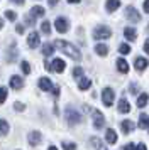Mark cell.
<instances>
[{
    "mask_svg": "<svg viewBox=\"0 0 149 150\" xmlns=\"http://www.w3.org/2000/svg\"><path fill=\"white\" fill-rule=\"evenodd\" d=\"M125 17H127L130 22H134V24L141 21V14H139V12H137V8L132 7V5H129V7L125 8Z\"/></svg>",
    "mask_w": 149,
    "mask_h": 150,
    "instance_id": "obj_5",
    "label": "cell"
},
{
    "mask_svg": "<svg viewBox=\"0 0 149 150\" xmlns=\"http://www.w3.org/2000/svg\"><path fill=\"white\" fill-rule=\"evenodd\" d=\"M105 140H107L110 145H114V143L117 142V133H115L112 128H108L107 132H105Z\"/></svg>",
    "mask_w": 149,
    "mask_h": 150,
    "instance_id": "obj_19",
    "label": "cell"
},
{
    "mask_svg": "<svg viewBox=\"0 0 149 150\" xmlns=\"http://www.w3.org/2000/svg\"><path fill=\"white\" fill-rule=\"evenodd\" d=\"M105 7H107V10H108V12H115L117 8L120 7V0H107Z\"/></svg>",
    "mask_w": 149,
    "mask_h": 150,
    "instance_id": "obj_17",
    "label": "cell"
},
{
    "mask_svg": "<svg viewBox=\"0 0 149 150\" xmlns=\"http://www.w3.org/2000/svg\"><path fill=\"white\" fill-rule=\"evenodd\" d=\"M144 12H148V14H149V0L144 2Z\"/></svg>",
    "mask_w": 149,
    "mask_h": 150,
    "instance_id": "obj_41",
    "label": "cell"
},
{
    "mask_svg": "<svg viewBox=\"0 0 149 150\" xmlns=\"http://www.w3.org/2000/svg\"><path fill=\"white\" fill-rule=\"evenodd\" d=\"M144 51H146V52L149 54V39H148L146 42H144Z\"/></svg>",
    "mask_w": 149,
    "mask_h": 150,
    "instance_id": "obj_43",
    "label": "cell"
},
{
    "mask_svg": "<svg viewBox=\"0 0 149 150\" xmlns=\"http://www.w3.org/2000/svg\"><path fill=\"white\" fill-rule=\"evenodd\" d=\"M44 8L41 7V5H36V7H32L31 8V15H32L34 19H37V17H44Z\"/></svg>",
    "mask_w": 149,
    "mask_h": 150,
    "instance_id": "obj_21",
    "label": "cell"
},
{
    "mask_svg": "<svg viewBox=\"0 0 149 150\" xmlns=\"http://www.w3.org/2000/svg\"><path fill=\"white\" fill-rule=\"evenodd\" d=\"M53 52H54V44L47 42V44L42 46V54H44V56H51Z\"/></svg>",
    "mask_w": 149,
    "mask_h": 150,
    "instance_id": "obj_26",
    "label": "cell"
},
{
    "mask_svg": "<svg viewBox=\"0 0 149 150\" xmlns=\"http://www.w3.org/2000/svg\"><path fill=\"white\" fill-rule=\"evenodd\" d=\"M73 76L74 78H81V76H83V69L81 68H74L73 69Z\"/></svg>",
    "mask_w": 149,
    "mask_h": 150,
    "instance_id": "obj_34",
    "label": "cell"
},
{
    "mask_svg": "<svg viewBox=\"0 0 149 150\" xmlns=\"http://www.w3.org/2000/svg\"><path fill=\"white\" fill-rule=\"evenodd\" d=\"M114 98H115V93L112 88H103L102 91V101L105 106H112L114 105Z\"/></svg>",
    "mask_w": 149,
    "mask_h": 150,
    "instance_id": "obj_4",
    "label": "cell"
},
{
    "mask_svg": "<svg viewBox=\"0 0 149 150\" xmlns=\"http://www.w3.org/2000/svg\"><path fill=\"white\" fill-rule=\"evenodd\" d=\"M90 86H92V79H88V78H81L80 83H78V88L83 89V91H85V89H88Z\"/></svg>",
    "mask_w": 149,
    "mask_h": 150,
    "instance_id": "obj_25",
    "label": "cell"
},
{
    "mask_svg": "<svg viewBox=\"0 0 149 150\" xmlns=\"http://www.w3.org/2000/svg\"><path fill=\"white\" fill-rule=\"evenodd\" d=\"M139 128H149V116L146 113L139 116Z\"/></svg>",
    "mask_w": 149,
    "mask_h": 150,
    "instance_id": "obj_23",
    "label": "cell"
},
{
    "mask_svg": "<svg viewBox=\"0 0 149 150\" xmlns=\"http://www.w3.org/2000/svg\"><path fill=\"white\" fill-rule=\"evenodd\" d=\"M47 2H49V5H51V7H54V5H56L59 0H47Z\"/></svg>",
    "mask_w": 149,
    "mask_h": 150,
    "instance_id": "obj_44",
    "label": "cell"
},
{
    "mask_svg": "<svg viewBox=\"0 0 149 150\" xmlns=\"http://www.w3.org/2000/svg\"><path fill=\"white\" fill-rule=\"evenodd\" d=\"M63 149H64V150H76V143L63 142Z\"/></svg>",
    "mask_w": 149,
    "mask_h": 150,
    "instance_id": "obj_31",
    "label": "cell"
},
{
    "mask_svg": "<svg viewBox=\"0 0 149 150\" xmlns=\"http://www.w3.org/2000/svg\"><path fill=\"white\" fill-rule=\"evenodd\" d=\"M5 98H7V88H0V105L5 101Z\"/></svg>",
    "mask_w": 149,
    "mask_h": 150,
    "instance_id": "obj_32",
    "label": "cell"
},
{
    "mask_svg": "<svg viewBox=\"0 0 149 150\" xmlns=\"http://www.w3.org/2000/svg\"><path fill=\"white\" fill-rule=\"evenodd\" d=\"M41 30H42V34L49 35V34H51V24H49L47 21H44L42 24H41Z\"/></svg>",
    "mask_w": 149,
    "mask_h": 150,
    "instance_id": "obj_27",
    "label": "cell"
},
{
    "mask_svg": "<svg viewBox=\"0 0 149 150\" xmlns=\"http://www.w3.org/2000/svg\"><path fill=\"white\" fill-rule=\"evenodd\" d=\"M39 88L42 89V91H51L54 86H53V83H51L49 78H41L39 79Z\"/></svg>",
    "mask_w": 149,
    "mask_h": 150,
    "instance_id": "obj_12",
    "label": "cell"
},
{
    "mask_svg": "<svg viewBox=\"0 0 149 150\" xmlns=\"http://www.w3.org/2000/svg\"><path fill=\"white\" fill-rule=\"evenodd\" d=\"M14 4H17V5H24V2H26V0H12Z\"/></svg>",
    "mask_w": 149,
    "mask_h": 150,
    "instance_id": "obj_45",
    "label": "cell"
},
{
    "mask_svg": "<svg viewBox=\"0 0 149 150\" xmlns=\"http://www.w3.org/2000/svg\"><path fill=\"white\" fill-rule=\"evenodd\" d=\"M15 30H17V34H24V24H19Z\"/></svg>",
    "mask_w": 149,
    "mask_h": 150,
    "instance_id": "obj_37",
    "label": "cell"
},
{
    "mask_svg": "<svg viewBox=\"0 0 149 150\" xmlns=\"http://www.w3.org/2000/svg\"><path fill=\"white\" fill-rule=\"evenodd\" d=\"M54 47L61 49L68 57H71V59H74V61H80L81 59V52L74 47L73 44H69V42H64V41H61V39H58V41L54 42Z\"/></svg>",
    "mask_w": 149,
    "mask_h": 150,
    "instance_id": "obj_1",
    "label": "cell"
},
{
    "mask_svg": "<svg viewBox=\"0 0 149 150\" xmlns=\"http://www.w3.org/2000/svg\"><path fill=\"white\" fill-rule=\"evenodd\" d=\"M20 69L24 71V74H29V73H31V64L27 61H22L20 62Z\"/></svg>",
    "mask_w": 149,
    "mask_h": 150,
    "instance_id": "obj_28",
    "label": "cell"
},
{
    "mask_svg": "<svg viewBox=\"0 0 149 150\" xmlns=\"http://www.w3.org/2000/svg\"><path fill=\"white\" fill-rule=\"evenodd\" d=\"M64 68H66V64H64V61H63V59H54V61L51 62V71L63 73V71H64Z\"/></svg>",
    "mask_w": 149,
    "mask_h": 150,
    "instance_id": "obj_10",
    "label": "cell"
},
{
    "mask_svg": "<svg viewBox=\"0 0 149 150\" xmlns=\"http://www.w3.org/2000/svg\"><path fill=\"white\" fill-rule=\"evenodd\" d=\"M22 86H24V79H22L20 76H12V78H10V88L20 89Z\"/></svg>",
    "mask_w": 149,
    "mask_h": 150,
    "instance_id": "obj_13",
    "label": "cell"
},
{
    "mask_svg": "<svg viewBox=\"0 0 149 150\" xmlns=\"http://www.w3.org/2000/svg\"><path fill=\"white\" fill-rule=\"evenodd\" d=\"M148 101H149V95L148 93H141L139 98H137V106H139V108H144V106L148 105Z\"/></svg>",
    "mask_w": 149,
    "mask_h": 150,
    "instance_id": "obj_22",
    "label": "cell"
},
{
    "mask_svg": "<svg viewBox=\"0 0 149 150\" xmlns=\"http://www.w3.org/2000/svg\"><path fill=\"white\" fill-rule=\"evenodd\" d=\"M54 25H56V30L61 32V34L68 32V29H69V24H68V21L64 19V17H58L56 22H54Z\"/></svg>",
    "mask_w": 149,
    "mask_h": 150,
    "instance_id": "obj_7",
    "label": "cell"
},
{
    "mask_svg": "<svg viewBox=\"0 0 149 150\" xmlns=\"http://www.w3.org/2000/svg\"><path fill=\"white\" fill-rule=\"evenodd\" d=\"M117 69L120 71L122 74H125V73H129V64H127V61L125 59H117Z\"/></svg>",
    "mask_w": 149,
    "mask_h": 150,
    "instance_id": "obj_18",
    "label": "cell"
},
{
    "mask_svg": "<svg viewBox=\"0 0 149 150\" xmlns=\"http://www.w3.org/2000/svg\"><path fill=\"white\" fill-rule=\"evenodd\" d=\"M47 150H58V149H56L54 145H51V147H49V149H47Z\"/></svg>",
    "mask_w": 149,
    "mask_h": 150,
    "instance_id": "obj_47",
    "label": "cell"
},
{
    "mask_svg": "<svg viewBox=\"0 0 149 150\" xmlns=\"http://www.w3.org/2000/svg\"><path fill=\"white\" fill-rule=\"evenodd\" d=\"M14 110H15V111H24V110H26V106H24L20 101H17V103H14Z\"/></svg>",
    "mask_w": 149,
    "mask_h": 150,
    "instance_id": "obj_33",
    "label": "cell"
},
{
    "mask_svg": "<svg viewBox=\"0 0 149 150\" xmlns=\"http://www.w3.org/2000/svg\"><path fill=\"white\" fill-rule=\"evenodd\" d=\"M135 128V125L130 120H124V122L120 123V130H122V133H130L132 130Z\"/></svg>",
    "mask_w": 149,
    "mask_h": 150,
    "instance_id": "obj_14",
    "label": "cell"
},
{
    "mask_svg": "<svg viewBox=\"0 0 149 150\" xmlns=\"http://www.w3.org/2000/svg\"><path fill=\"white\" fill-rule=\"evenodd\" d=\"M53 95H54V98H58V96H59V88H58V86H54V88H53Z\"/></svg>",
    "mask_w": 149,
    "mask_h": 150,
    "instance_id": "obj_39",
    "label": "cell"
},
{
    "mask_svg": "<svg viewBox=\"0 0 149 150\" xmlns=\"http://www.w3.org/2000/svg\"><path fill=\"white\" fill-rule=\"evenodd\" d=\"M93 143H95V145H97V150H105V147H103V145H102V143L98 142L97 138H95V140H93Z\"/></svg>",
    "mask_w": 149,
    "mask_h": 150,
    "instance_id": "obj_36",
    "label": "cell"
},
{
    "mask_svg": "<svg viewBox=\"0 0 149 150\" xmlns=\"http://www.w3.org/2000/svg\"><path fill=\"white\" fill-rule=\"evenodd\" d=\"M105 125V116L102 115V111L98 110H93V127L97 130H102Z\"/></svg>",
    "mask_w": 149,
    "mask_h": 150,
    "instance_id": "obj_6",
    "label": "cell"
},
{
    "mask_svg": "<svg viewBox=\"0 0 149 150\" xmlns=\"http://www.w3.org/2000/svg\"><path fill=\"white\" fill-rule=\"evenodd\" d=\"M2 27H4V21L0 19V30H2Z\"/></svg>",
    "mask_w": 149,
    "mask_h": 150,
    "instance_id": "obj_48",
    "label": "cell"
},
{
    "mask_svg": "<svg viewBox=\"0 0 149 150\" xmlns=\"http://www.w3.org/2000/svg\"><path fill=\"white\" fill-rule=\"evenodd\" d=\"M110 35H112V30H110L107 25H98V27L93 29V39H97V41L108 39Z\"/></svg>",
    "mask_w": 149,
    "mask_h": 150,
    "instance_id": "obj_2",
    "label": "cell"
},
{
    "mask_svg": "<svg viewBox=\"0 0 149 150\" xmlns=\"http://www.w3.org/2000/svg\"><path fill=\"white\" fill-rule=\"evenodd\" d=\"M124 35H125V39H127V41H135L137 32H135L134 27H125V29H124Z\"/></svg>",
    "mask_w": 149,
    "mask_h": 150,
    "instance_id": "obj_15",
    "label": "cell"
},
{
    "mask_svg": "<svg viewBox=\"0 0 149 150\" xmlns=\"http://www.w3.org/2000/svg\"><path fill=\"white\" fill-rule=\"evenodd\" d=\"M124 150H135V145L134 143H127V145L124 147Z\"/></svg>",
    "mask_w": 149,
    "mask_h": 150,
    "instance_id": "obj_38",
    "label": "cell"
},
{
    "mask_svg": "<svg viewBox=\"0 0 149 150\" xmlns=\"http://www.w3.org/2000/svg\"><path fill=\"white\" fill-rule=\"evenodd\" d=\"M119 111L120 113H129L130 111V105H129V101L125 98H120L119 100Z\"/></svg>",
    "mask_w": 149,
    "mask_h": 150,
    "instance_id": "obj_16",
    "label": "cell"
},
{
    "mask_svg": "<svg viewBox=\"0 0 149 150\" xmlns=\"http://www.w3.org/2000/svg\"><path fill=\"white\" fill-rule=\"evenodd\" d=\"M68 2H69V4H78L80 0H68Z\"/></svg>",
    "mask_w": 149,
    "mask_h": 150,
    "instance_id": "obj_46",
    "label": "cell"
},
{
    "mask_svg": "<svg viewBox=\"0 0 149 150\" xmlns=\"http://www.w3.org/2000/svg\"><path fill=\"white\" fill-rule=\"evenodd\" d=\"M34 21H36V19H34L32 15H27L26 17V24L27 25H34Z\"/></svg>",
    "mask_w": 149,
    "mask_h": 150,
    "instance_id": "obj_35",
    "label": "cell"
},
{
    "mask_svg": "<svg viewBox=\"0 0 149 150\" xmlns=\"http://www.w3.org/2000/svg\"><path fill=\"white\" fill-rule=\"evenodd\" d=\"M10 130V125L5 122V120H0V137H5Z\"/></svg>",
    "mask_w": 149,
    "mask_h": 150,
    "instance_id": "obj_24",
    "label": "cell"
},
{
    "mask_svg": "<svg viewBox=\"0 0 149 150\" xmlns=\"http://www.w3.org/2000/svg\"><path fill=\"white\" fill-rule=\"evenodd\" d=\"M134 66H135V69H137V71H144V69L149 66V61L146 59V57H135Z\"/></svg>",
    "mask_w": 149,
    "mask_h": 150,
    "instance_id": "obj_11",
    "label": "cell"
},
{
    "mask_svg": "<svg viewBox=\"0 0 149 150\" xmlns=\"http://www.w3.org/2000/svg\"><path fill=\"white\" fill-rule=\"evenodd\" d=\"M27 140H29V143L32 145V147H36V145H39L41 143V132H31L29 135H27Z\"/></svg>",
    "mask_w": 149,
    "mask_h": 150,
    "instance_id": "obj_9",
    "label": "cell"
},
{
    "mask_svg": "<svg viewBox=\"0 0 149 150\" xmlns=\"http://www.w3.org/2000/svg\"><path fill=\"white\" fill-rule=\"evenodd\" d=\"M64 118H66V122L69 123V125H78V123L81 122V115L73 108H66V111H64Z\"/></svg>",
    "mask_w": 149,
    "mask_h": 150,
    "instance_id": "obj_3",
    "label": "cell"
},
{
    "mask_svg": "<svg viewBox=\"0 0 149 150\" xmlns=\"http://www.w3.org/2000/svg\"><path fill=\"white\" fill-rule=\"evenodd\" d=\"M5 17L7 19H9V21H15V19H17V14H15V12H14V10H5Z\"/></svg>",
    "mask_w": 149,
    "mask_h": 150,
    "instance_id": "obj_30",
    "label": "cell"
},
{
    "mask_svg": "<svg viewBox=\"0 0 149 150\" xmlns=\"http://www.w3.org/2000/svg\"><path fill=\"white\" fill-rule=\"evenodd\" d=\"M135 150H148V149H146V145H144V143H139V145L135 147Z\"/></svg>",
    "mask_w": 149,
    "mask_h": 150,
    "instance_id": "obj_42",
    "label": "cell"
},
{
    "mask_svg": "<svg viewBox=\"0 0 149 150\" xmlns=\"http://www.w3.org/2000/svg\"><path fill=\"white\" fill-rule=\"evenodd\" d=\"M129 89H130V93H132V95H135V93H137V89H139V88H137L135 84H130V88H129Z\"/></svg>",
    "mask_w": 149,
    "mask_h": 150,
    "instance_id": "obj_40",
    "label": "cell"
},
{
    "mask_svg": "<svg viewBox=\"0 0 149 150\" xmlns=\"http://www.w3.org/2000/svg\"><path fill=\"white\" fill-rule=\"evenodd\" d=\"M95 52L103 57V56L108 54V46L107 44H97V46H95Z\"/></svg>",
    "mask_w": 149,
    "mask_h": 150,
    "instance_id": "obj_20",
    "label": "cell"
},
{
    "mask_svg": "<svg viewBox=\"0 0 149 150\" xmlns=\"http://www.w3.org/2000/svg\"><path fill=\"white\" fill-rule=\"evenodd\" d=\"M119 52H120V54H129V52H130V47H129L127 44H120V46H119Z\"/></svg>",
    "mask_w": 149,
    "mask_h": 150,
    "instance_id": "obj_29",
    "label": "cell"
},
{
    "mask_svg": "<svg viewBox=\"0 0 149 150\" xmlns=\"http://www.w3.org/2000/svg\"><path fill=\"white\" fill-rule=\"evenodd\" d=\"M27 44H29V47H31V49H36L41 44L39 34H37V32H31L29 37H27Z\"/></svg>",
    "mask_w": 149,
    "mask_h": 150,
    "instance_id": "obj_8",
    "label": "cell"
}]
</instances>
